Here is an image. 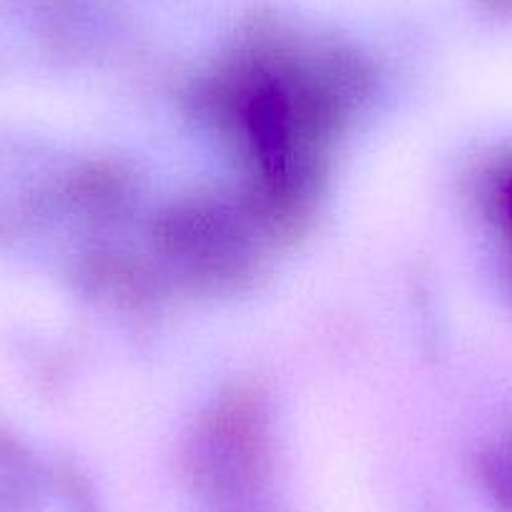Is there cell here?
Listing matches in <instances>:
<instances>
[{
	"mask_svg": "<svg viewBox=\"0 0 512 512\" xmlns=\"http://www.w3.org/2000/svg\"><path fill=\"white\" fill-rule=\"evenodd\" d=\"M510 201H512V194H510Z\"/></svg>",
	"mask_w": 512,
	"mask_h": 512,
	"instance_id": "1",
	"label": "cell"
}]
</instances>
